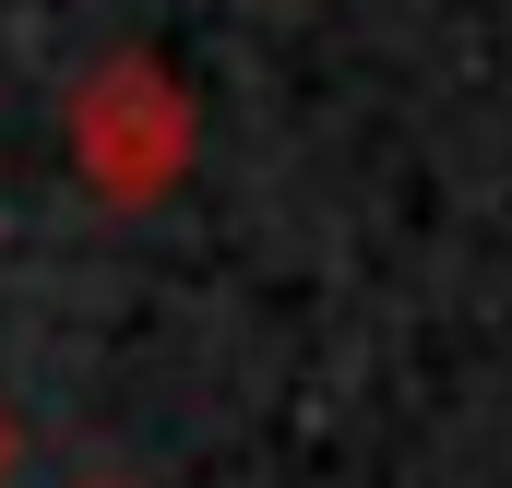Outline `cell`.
<instances>
[{"label": "cell", "instance_id": "cell-3", "mask_svg": "<svg viewBox=\"0 0 512 488\" xmlns=\"http://www.w3.org/2000/svg\"><path fill=\"white\" fill-rule=\"evenodd\" d=\"M96 488H120V477H96Z\"/></svg>", "mask_w": 512, "mask_h": 488}, {"label": "cell", "instance_id": "cell-1", "mask_svg": "<svg viewBox=\"0 0 512 488\" xmlns=\"http://www.w3.org/2000/svg\"><path fill=\"white\" fill-rule=\"evenodd\" d=\"M191 84L155 60V48H108L72 96H60V155H72V179L108 203V215H155L179 179H191Z\"/></svg>", "mask_w": 512, "mask_h": 488}, {"label": "cell", "instance_id": "cell-2", "mask_svg": "<svg viewBox=\"0 0 512 488\" xmlns=\"http://www.w3.org/2000/svg\"><path fill=\"white\" fill-rule=\"evenodd\" d=\"M12 465H24V429H12V405H0V488H12Z\"/></svg>", "mask_w": 512, "mask_h": 488}]
</instances>
